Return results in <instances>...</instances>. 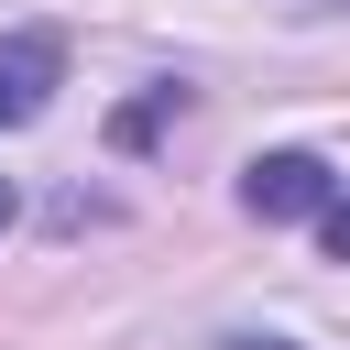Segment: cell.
<instances>
[{
	"label": "cell",
	"instance_id": "cell-1",
	"mask_svg": "<svg viewBox=\"0 0 350 350\" xmlns=\"http://www.w3.org/2000/svg\"><path fill=\"white\" fill-rule=\"evenodd\" d=\"M328 197H339V186H328L317 153H252V164H241V208L273 219V230H284V219H328Z\"/></svg>",
	"mask_w": 350,
	"mask_h": 350
},
{
	"label": "cell",
	"instance_id": "cell-2",
	"mask_svg": "<svg viewBox=\"0 0 350 350\" xmlns=\"http://www.w3.org/2000/svg\"><path fill=\"white\" fill-rule=\"evenodd\" d=\"M55 88H66V44H55V33H11V44H0V131L44 120Z\"/></svg>",
	"mask_w": 350,
	"mask_h": 350
},
{
	"label": "cell",
	"instance_id": "cell-3",
	"mask_svg": "<svg viewBox=\"0 0 350 350\" xmlns=\"http://www.w3.org/2000/svg\"><path fill=\"white\" fill-rule=\"evenodd\" d=\"M175 109H186V88H142V98H131V109L109 120V142H120V153H142V142H153V131H164Z\"/></svg>",
	"mask_w": 350,
	"mask_h": 350
},
{
	"label": "cell",
	"instance_id": "cell-4",
	"mask_svg": "<svg viewBox=\"0 0 350 350\" xmlns=\"http://www.w3.org/2000/svg\"><path fill=\"white\" fill-rule=\"evenodd\" d=\"M317 230H328V262H350V197H328V219H317Z\"/></svg>",
	"mask_w": 350,
	"mask_h": 350
},
{
	"label": "cell",
	"instance_id": "cell-5",
	"mask_svg": "<svg viewBox=\"0 0 350 350\" xmlns=\"http://www.w3.org/2000/svg\"><path fill=\"white\" fill-rule=\"evenodd\" d=\"M219 350H284V339H219Z\"/></svg>",
	"mask_w": 350,
	"mask_h": 350
},
{
	"label": "cell",
	"instance_id": "cell-6",
	"mask_svg": "<svg viewBox=\"0 0 350 350\" xmlns=\"http://www.w3.org/2000/svg\"><path fill=\"white\" fill-rule=\"evenodd\" d=\"M0 230H11V186H0Z\"/></svg>",
	"mask_w": 350,
	"mask_h": 350
}]
</instances>
